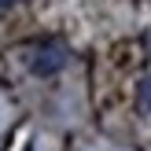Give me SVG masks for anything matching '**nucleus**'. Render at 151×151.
<instances>
[{"label": "nucleus", "instance_id": "nucleus-1", "mask_svg": "<svg viewBox=\"0 0 151 151\" xmlns=\"http://www.w3.org/2000/svg\"><path fill=\"white\" fill-rule=\"evenodd\" d=\"M66 66V52L59 48V44H41V48L29 55V70L37 74V78H52V74H59Z\"/></svg>", "mask_w": 151, "mask_h": 151}, {"label": "nucleus", "instance_id": "nucleus-2", "mask_svg": "<svg viewBox=\"0 0 151 151\" xmlns=\"http://www.w3.org/2000/svg\"><path fill=\"white\" fill-rule=\"evenodd\" d=\"M137 103H140V111H147V114H151V74H147V78H140V85H137Z\"/></svg>", "mask_w": 151, "mask_h": 151}, {"label": "nucleus", "instance_id": "nucleus-3", "mask_svg": "<svg viewBox=\"0 0 151 151\" xmlns=\"http://www.w3.org/2000/svg\"><path fill=\"white\" fill-rule=\"evenodd\" d=\"M11 4H19V0H0V7H11Z\"/></svg>", "mask_w": 151, "mask_h": 151}]
</instances>
